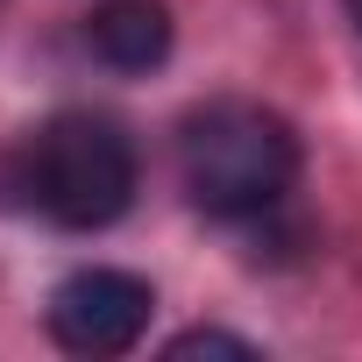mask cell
<instances>
[{"label":"cell","instance_id":"obj_5","mask_svg":"<svg viewBox=\"0 0 362 362\" xmlns=\"http://www.w3.org/2000/svg\"><path fill=\"white\" fill-rule=\"evenodd\" d=\"M170 362H192V355H256L242 334H221V327H192V334H177L170 348H163Z\"/></svg>","mask_w":362,"mask_h":362},{"label":"cell","instance_id":"obj_4","mask_svg":"<svg viewBox=\"0 0 362 362\" xmlns=\"http://www.w3.org/2000/svg\"><path fill=\"white\" fill-rule=\"evenodd\" d=\"M86 43L107 71H156L177 43L170 29V8L163 0H107V8H93L86 22Z\"/></svg>","mask_w":362,"mask_h":362},{"label":"cell","instance_id":"obj_2","mask_svg":"<svg viewBox=\"0 0 362 362\" xmlns=\"http://www.w3.org/2000/svg\"><path fill=\"white\" fill-rule=\"evenodd\" d=\"M177 177L199 214L214 221H256L270 214L298 177V135L284 114L256 100H214L177 135Z\"/></svg>","mask_w":362,"mask_h":362},{"label":"cell","instance_id":"obj_3","mask_svg":"<svg viewBox=\"0 0 362 362\" xmlns=\"http://www.w3.org/2000/svg\"><path fill=\"white\" fill-rule=\"evenodd\" d=\"M156 320V291L135 270H71L50 291V341L71 355H128Z\"/></svg>","mask_w":362,"mask_h":362},{"label":"cell","instance_id":"obj_6","mask_svg":"<svg viewBox=\"0 0 362 362\" xmlns=\"http://www.w3.org/2000/svg\"><path fill=\"white\" fill-rule=\"evenodd\" d=\"M348 15H355V29H362V0H348Z\"/></svg>","mask_w":362,"mask_h":362},{"label":"cell","instance_id":"obj_1","mask_svg":"<svg viewBox=\"0 0 362 362\" xmlns=\"http://www.w3.org/2000/svg\"><path fill=\"white\" fill-rule=\"evenodd\" d=\"M0 192L64 235H100L135 206V142L114 114L64 107L8 149Z\"/></svg>","mask_w":362,"mask_h":362}]
</instances>
